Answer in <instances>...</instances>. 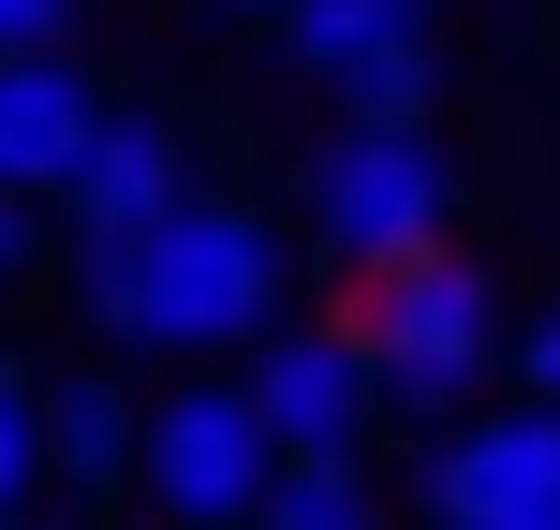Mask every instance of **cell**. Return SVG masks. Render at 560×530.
Wrapping results in <instances>:
<instances>
[{
	"label": "cell",
	"instance_id": "1",
	"mask_svg": "<svg viewBox=\"0 0 560 530\" xmlns=\"http://www.w3.org/2000/svg\"><path fill=\"white\" fill-rule=\"evenodd\" d=\"M74 309L133 354H236L280 325V236L236 192H177L133 236H74Z\"/></svg>",
	"mask_w": 560,
	"mask_h": 530
},
{
	"label": "cell",
	"instance_id": "2",
	"mask_svg": "<svg viewBox=\"0 0 560 530\" xmlns=\"http://www.w3.org/2000/svg\"><path fill=\"white\" fill-rule=\"evenodd\" d=\"M295 207H310V251H339L354 280H384V266L443 251L457 177H443V148H428V133H354V118H339V133L310 148Z\"/></svg>",
	"mask_w": 560,
	"mask_h": 530
},
{
	"label": "cell",
	"instance_id": "3",
	"mask_svg": "<svg viewBox=\"0 0 560 530\" xmlns=\"http://www.w3.org/2000/svg\"><path fill=\"white\" fill-rule=\"evenodd\" d=\"M339 339L369 354V398H413V413H443V398L487 368V339H502V295H487V266L413 251V266L369 280V309H354Z\"/></svg>",
	"mask_w": 560,
	"mask_h": 530
},
{
	"label": "cell",
	"instance_id": "4",
	"mask_svg": "<svg viewBox=\"0 0 560 530\" xmlns=\"http://www.w3.org/2000/svg\"><path fill=\"white\" fill-rule=\"evenodd\" d=\"M266 472H280V457H266V427H252L236 384H177L163 413L133 427V486H148L163 530H252Z\"/></svg>",
	"mask_w": 560,
	"mask_h": 530
},
{
	"label": "cell",
	"instance_id": "5",
	"mask_svg": "<svg viewBox=\"0 0 560 530\" xmlns=\"http://www.w3.org/2000/svg\"><path fill=\"white\" fill-rule=\"evenodd\" d=\"M236 398H252V427H266V457L280 472H354L369 457V354L339 325H266L252 339V368H236Z\"/></svg>",
	"mask_w": 560,
	"mask_h": 530
},
{
	"label": "cell",
	"instance_id": "6",
	"mask_svg": "<svg viewBox=\"0 0 560 530\" xmlns=\"http://www.w3.org/2000/svg\"><path fill=\"white\" fill-rule=\"evenodd\" d=\"M428 502H443V530H560V413L516 398L487 427H443Z\"/></svg>",
	"mask_w": 560,
	"mask_h": 530
},
{
	"label": "cell",
	"instance_id": "7",
	"mask_svg": "<svg viewBox=\"0 0 560 530\" xmlns=\"http://www.w3.org/2000/svg\"><path fill=\"white\" fill-rule=\"evenodd\" d=\"M177 192H192V133H177L163 104H118V89H104L74 177H59V222H74V236H133V222H163Z\"/></svg>",
	"mask_w": 560,
	"mask_h": 530
},
{
	"label": "cell",
	"instance_id": "8",
	"mask_svg": "<svg viewBox=\"0 0 560 530\" xmlns=\"http://www.w3.org/2000/svg\"><path fill=\"white\" fill-rule=\"evenodd\" d=\"M89 118H104V74H89L74 45L0 59V192H15V207H59V177H74Z\"/></svg>",
	"mask_w": 560,
	"mask_h": 530
},
{
	"label": "cell",
	"instance_id": "9",
	"mask_svg": "<svg viewBox=\"0 0 560 530\" xmlns=\"http://www.w3.org/2000/svg\"><path fill=\"white\" fill-rule=\"evenodd\" d=\"M133 398L89 368V384H59V398H30V457H45L59 486H133Z\"/></svg>",
	"mask_w": 560,
	"mask_h": 530
},
{
	"label": "cell",
	"instance_id": "10",
	"mask_svg": "<svg viewBox=\"0 0 560 530\" xmlns=\"http://www.w3.org/2000/svg\"><path fill=\"white\" fill-rule=\"evenodd\" d=\"M428 15L443 0H295L280 15V45H295V74H354V59H384V45H428Z\"/></svg>",
	"mask_w": 560,
	"mask_h": 530
},
{
	"label": "cell",
	"instance_id": "11",
	"mask_svg": "<svg viewBox=\"0 0 560 530\" xmlns=\"http://www.w3.org/2000/svg\"><path fill=\"white\" fill-rule=\"evenodd\" d=\"M339 104H354V133H428V104H443V74H428V45H384L339 74Z\"/></svg>",
	"mask_w": 560,
	"mask_h": 530
},
{
	"label": "cell",
	"instance_id": "12",
	"mask_svg": "<svg viewBox=\"0 0 560 530\" xmlns=\"http://www.w3.org/2000/svg\"><path fill=\"white\" fill-rule=\"evenodd\" d=\"M252 530H384V502H369V472H266Z\"/></svg>",
	"mask_w": 560,
	"mask_h": 530
},
{
	"label": "cell",
	"instance_id": "13",
	"mask_svg": "<svg viewBox=\"0 0 560 530\" xmlns=\"http://www.w3.org/2000/svg\"><path fill=\"white\" fill-rule=\"evenodd\" d=\"M30 472H45V457H30V384H15V354H0V516L30 502Z\"/></svg>",
	"mask_w": 560,
	"mask_h": 530
},
{
	"label": "cell",
	"instance_id": "14",
	"mask_svg": "<svg viewBox=\"0 0 560 530\" xmlns=\"http://www.w3.org/2000/svg\"><path fill=\"white\" fill-rule=\"evenodd\" d=\"M74 15H89V0H0V59H45V45H74Z\"/></svg>",
	"mask_w": 560,
	"mask_h": 530
},
{
	"label": "cell",
	"instance_id": "15",
	"mask_svg": "<svg viewBox=\"0 0 560 530\" xmlns=\"http://www.w3.org/2000/svg\"><path fill=\"white\" fill-rule=\"evenodd\" d=\"M516 368H532V413H560V309H546V325H516Z\"/></svg>",
	"mask_w": 560,
	"mask_h": 530
},
{
	"label": "cell",
	"instance_id": "16",
	"mask_svg": "<svg viewBox=\"0 0 560 530\" xmlns=\"http://www.w3.org/2000/svg\"><path fill=\"white\" fill-rule=\"evenodd\" d=\"M15 266H30V207L0 192V280H15Z\"/></svg>",
	"mask_w": 560,
	"mask_h": 530
},
{
	"label": "cell",
	"instance_id": "17",
	"mask_svg": "<svg viewBox=\"0 0 560 530\" xmlns=\"http://www.w3.org/2000/svg\"><path fill=\"white\" fill-rule=\"evenodd\" d=\"M222 15H295V0H222Z\"/></svg>",
	"mask_w": 560,
	"mask_h": 530
},
{
	"label": "cell",
	"instance_id": "18",
	"mask_svg": "<svg viewBox=\"0 0 560 530\" xmlns=\"http://www.w3.org/2000/svg\"><path fill=\"white\" fill-rule=\"evenodd\" d=\"M0 530H30V516H0Z\"/></svg>",
	"mask_w": 560,
	"mask_h": 530
}]
</instances>
